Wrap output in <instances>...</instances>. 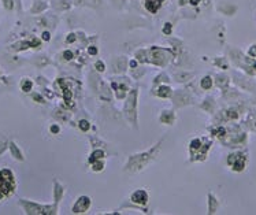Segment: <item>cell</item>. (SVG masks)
<instances>
[{"mask_svg": "<svg viewBox=\"0 0 256 215\" xmlns=\"http://www.w3.org/2000/svg\"><path fill=\"white\" fill-rule=\"evenodd\" d=\"M163 0H145V7L149 12H156L159 10V7L162 6Z\"/></svg>", "mask_w": 256, "mask_h": 215, "instance_id": "cell-8", "label": "cell"}, {"mask_svg": "<svg viewBox=\"0 0 256 215\" xmlns=\"http://www.w3.org/2000/svg\"><path fill=\"white\" fill-rule=\"evenodd\" d=\"M199 1H200V0H192V1H190V3H192L193 6H196V4L199 3Z\"/></svg>", "mask_w": 256, "mask_h": 215, "instance_id": "cell-33", "label": "cell"}, {"mask_svg": "<svg viewBox=\"0 0 256 215\" xmlns=\"http://www.w3.org/2000/svg\"><path fill=\"white\" fill-rule=\"evenodd\" d=\"M78 126H79V129H81L82 131H88V130H89V128H91V125H89V122H88L87 119H81V121H79Z\"/></svg>", "mask_w": 256, "mask_h": 215, "instance_id": "cell-20", "label": "cell"}, {"mask_svg": "<svg viewBox=\"0 0 256 215\" xmlns=\"http://www.w3.org/2000/svg\"><path fill=\"white\" fill-rule=\"evenodd\" d=\"M62 195H63V188L60 186L58 182H55V199H56V201H59Z\"/></svg>", "mask_w": 256, "mask_h": 215, "instance_id": "cell-17", "label": "cell"}, {"mask_svg": "<svg viewBox=\"0 0 256 215\" xmlns=\"http://www.w3.org/2000/svg\"><path fill=\"white\" fill-rule=\"evenodd\" d=\"M240 154H234V155L229 156V164H232V167L234 171H241L244 169L245 164V158H240Z\"/></svg>", "mask_w": 256, "mask_h": 215, "instance_id": "cell-6", "label": "cell"}, {"mask_svg": "<svg viewBox=\"0 0 256 215\" xmlns=\"http://www.w3.org/2000/svg\"><path fill=\"white\" fill-rule=\"evenodd\" d=\"M14 191V178L10 170L0 171V199L3 196H10Z\"/></svg>", "mask_w": 256, "mask_h": 215, "instance_id": "cell-2", "label": "cell"}, {"mask_svg": "<svg viewBox=\"0 0 256 215\" xmlns=\"http://www.w3.org/2000/svg\"><path fill=\"white\" fill-rule=\"evenodd\" d=\"M95 69L96 70H97V71H104V69H106V66H104V63H103L102 60H97V62H96L95 63Z\"/></svg>", "mask_w": 256, "mask_h": 215, "instance_id": "cell-23", "label": "cell"}, {"mask_svg": "<svg viewBox=\"0 0 256 215\" xmlns=\"http://www.w3.org/2000/svg\"><path fill=\"white\" fill-rule=\"evenodd\" d=\"M41 36H43V40H45V41H48L49 39H51V36H49V33H48V32H44Z\"/></svg>", "mask_w": 256, "mask_h": 215, "instance_id": "cell-30", "label": "cell"}, {"mask_svg": "<svg viewBox=\"0 0 256 215\" xmlns=\"http://www.w3.org/2000/svg\"><path fill=\"white\" fill-rule=\"evenodd\" d=\"M156 95H158L159 97H170V96L173 95V91H171V88L167 86V85H160V86L158 88V91H156Z\"/></svg>", "mask_w": 256, "mask_h": 215, "instance_id": "cell-10", "label": "cell"}, {"mask_svg": "<svg viewBox=\"0 0 256 215\" xmlns=\"http://www.w3.org/2000/svg\"><path fill=\"white\" fill-rule=\"evenodd\" d=\"M159 148H160V143L156 144L155 148H152L151 151L145 152V154H140V155H134L129 159V163L126 164V170H140L144 167L147 163H149L151 160L155 158V155L158 154Z\"/></svg>", "mask_w": 256, "mask_h": 215, "instance_id": "cell-1", "label": "cell"}, {"mask_svg": "<svg viewBox=\"0 0 256 215\" xmlns=\"http://www.w3.org/2000/svg\"><path fill=\"white\" fill-rule=\"evenodd\" d=\"M174 119H175V116H174V114L171 111H163L160 115V121L162 122H164V124L167 125H173Z\"/></svg>", "mask_w": 256, "mask_h": 215, "instance_id": "cell-11", "label": "cell"}, {"mask_svg": "<svg viewBox=\"0 0 256 215\" xmlns=\"http://www.w3.org/2000/svg\"><path fill=\"white\" fill-rule=\"evenodd\" d=\"M112 88H114L115 91H117V97H118V99H123V97H125V95H126V91H127V88L125 86V85H121V86H119L118 84H112Z\"/></svg>", "mask_w": 256, "mask_h": 215, "instance_id": "cell-13", "label": "cell"}, {"mask_svg": "<svg viewBox=\"0 0 256 215\" xmlns=\"http://www.w3.org/2000/svg\"><path fill=\"white\" fill-rule=\"evenodd\" d=\"M89 207H91V197L89 196H79L75 204L73 206L71 211L74 214H84L89 210Z\"/></svg>", "mask_w": 256, "mask_h": 215, "instance_id": "cell-4", "label": "cell"}, {"mask_svg": "<svg viewBox=\"0 0 256 215\" xmlns=\"http://www.w3.org/2000/svg\"><path fill=\"white\" fill-rule=\"evenodd\" d=\"M199 151V149H201V140H199V139H195V140H192L190 141V152H195V151Z\"/></svg>", "mask_w": 256, "mask_h": 215, "instance_id": "cell-16", "label": "cell"}, {"mask_svg": "<svg viewBox=\"0 0 256 215\" xmlns=\"http://www.w3.org/2000/svg\"><path fill=\"white\" fill-rule=\"evenodd\" d=\"M136 106H137V91L133 89V91L129 93V97H127L126 106H125V112H126V116L130 122H133L136 125V118H137V111H136Z\"/></svg>", "mask_w": 256, "mask_h": 215, "instance_id": "cell-3", "label": "cell"}, {"mask_svg": "<svg viewBox=\"0 0 256 215\" xmlns=\"http://www.w3.org/2000/svg\"><path fill=\"white\" fill-rule=\"evenodd\" d=\"M163 33L164 34H170L171 33V24H166V28H163Z\"/></svg>", "mask_w": 256, "mask_h": 215, "instance_id": "cell-25", "label": "cell"}, {"mask_svg": "<svg viewBox=\"0 0 256 215\" xmlns=\"http://www.w3.org/2000/svg\"><path fill=\"white\" fill-rule=\"evenodd\" d=\"M49 130H51V133H54V134H55V133H59V126H58V125H52L51 128H49Z\"/></svg>", "mask_w": 256, "mask_h": 215, "instance_id": "cell-26", "label": "cell"}, {"mask_svg": "<svg viewBox=\"0 0 256 215\" xmlns=\"http://www.w3.org/2000/svg\"><path fill=\"white\" fill-rule=\"evenodd\" d=\"M132 201L136 204H140V206H145L148 203V193H147L144 189H137L132 193Z\"/></svg>", "mask_w": 256, "mask_h": 215, "instance_id": "cell-7", "label": "cell"}, {"mask_svg": "<svg viewBox=\"0 0 256 215\" xmlns=\"http://www.w3.org/2000/svg\"><path fill=\"white\" fill-rule=\"evenodd\" d=\"M249 55H252V56H256V45H253L251 49H249Z\"/></svg>", "mask_w": 256, "mask_h": 215, "instance_id": "cell-31", "label": "cell"}, {"mask_svg": "<svg viewBox=\"0 0 256 215\" xmlns=\"http://www.w3.org/2000/svg\"><path fill=\"white\" fill-rule=\"evenodd\" d=\"M189 77H192L190 73H182V74H177L175 78H177L178 81H186V78H189Z\"/></svg>", "mask_w": 256, "mask_h": 215, "instance_id": "cell-22", "label": "cell"}, {"mask_svg": "<svg viewBox=\"0 0 256 215\" xmlns=\"http://www.w3.org/2000/svg\"><path fill=\"white\" fill-rule=\"evenodd\" d=\"M129 64H130V67H132V69H136V67H137V60H132Z\"/></svg>", "mask_w": 256, "mask_h": 215, "instance_id": "cell-32", "label": "cell"}, {"mask_svg": "<svg viewBox=\"0 0 256 215\" xmlns=\"http://www.w3.org/2000/svg\"><path fill=\"white\" fill-rule=\"evenodd\" d=\"M33 97H34V99L37 100L39 103H44V99H43V97H41L40 95H37V93H34V95H33Z\"/></svg>", "mask_w": 256, "mask_h": 215, "instance_id": "cell-29", "label": "cell"}, {"mask_svg": "<svg viewBox=\"0 0 256 215\" xmlns=\"http://www.w3.org/2000/svg\"><path fill=\"white\" fill-rule=\"evenodd\" d=\"M73 41H75V34L74 33L69 34V37H67V43H73Z\"/></svg>", "mask_w": 256, "mask_h": 215, "instance_id": "cell-28", "label": "cell"}, {"mask_svg": "<svg viewBox=\"0 0 256 215\" xmlns=\"http://www.w3.org/2000/svg\"><path fill=\"white\" fill-rule=\"evenodd\" d=\"M88 52H89L91 55H96V54H97V48L96 47H89L88 48Z\"/></svg>", "mask_w": 256, "mask_h": 215, "instance_id": "cell-27", "label": "cell"}, {"mask_svg": "<svg viewBox=\"0 0 256 215\" xmlns=\"http://www.w3.org/2000/svg\"><path fill=\"white\" fill-rule=\"evenodd\" d=\"M103 167H104V162H103L102 159L96 160L95 163H92V170H93V171H102Z\"/></svg>", "mask_w": 256, "mask_h": 215, "instance_id": "cell-18", "label": "cell"}, {"mask_svg": "<svg viewBox=\"0 0 256 215\" xmlns=\"http://www.w3.org/2000/svg\"><path fill=\"white\" fill-rule=\"evenodd\" d=\"M32 86H33V82L30 80H25L22 84H21V88H22V91L24 92H29L30 89H32Z\"/></svg>", "mask_w": 256, "mask_h": 215, "instance_id": "cell-19", "label": "cell"}, {"mask_svg": "<svg viewBox=\"0 0 256 215\" xmlns=\"http://www.w3.org/2000/svg\"><path fill=\"white\" fill-rule=\"evenodd\" d=\"M10 151L12 152V155L15 156V158H16V159H18V160H22V159H24V156H22V154H21V152H19V149L16 148V145H15V144H14V143H11V144H10Z\"/></svg>", "mask_w": 256, "mask_h": 215, "instance_id": "cell-15", "label": "cell"}, {"mask_svg": "<svg viewBox=\"0 0 256 215\" xmlns=\"http://www.w3.org/2000/svg\"><path fill=\"white\" fill-rule=\"evenodd\" d=\"M104 158V151H102V149H96V151L92 152V155L91 158L88 159V163L92 164V163H95L96 160H100Z\"/></svg>", "mask_w": 256, "mask_h": 215, "instance_id": "cell-12", "label": "cell"}, {"mask_svg": "<svg viewBox=\"0 0 256 215\" xmlns=\"http://www.w3.org/2000/svg\"><path fill=\"white\" fill-rule=\"evenodd\" d=\"M189 103V97L186 95L185 92H179V93H175L174 96V104L177 106H184V104Z\"/></svg>", "mask_w": 256, "mask_h": 215, "instance_id": "cell-9", "label": "cell"}, {"mask_svg": "<svg viewBox=\"0 0 256 215\" xmlns=\"http://www.w3.org/2000/svg\"><path fill=\"white\" fill-rule=\"evenodd\" d=\"M200 86L204 89V91H208L210 88L212 86V80H211V77L210 76H205L203 80L200 81Z\"/></svg>", "mask_w": 256, "mask_h": 215, "instance_id": "cell-14", "label": "cell"}, {"mask_svg": "<svg viewBox=\"0 0 256 215\" xmlns=\"http://www.w3.org/2000/svg\"><path fill=\"white\" fill-rule=\"evenodd\" d=\"M63 58L66 60H71V59H73V52H71V51H64L63 52Z\"/></svg>", "mask_w": 256, "mask_h": 215, "instance_id": "cell-24", "label": "cell"}, {"mask_svg": "<svg viewBox=\"0 0 256 215\" xmlns=\"http://www.w3.org/2000/svg\"><path fill=\"white\" fill-rule=\"evenodd\" d=\"M210 203H211L210 212H215V210H217V201H215V197L212 195H210Z\"/></svg>", "mask_w": 256, "mask_h": 215, "instance_id": "cell-21", "label": "cell"}, {"mask_svg": "<svg viewBox=\"0 0 256 215\" xmlns=\"http://www.w3.org/2000/svg\"><path fill=\"white\" fill-rule=\"evenodd\" d=\"M24 206L29 214H56V206L55 207H41V206L32 203H24Z\"/></svg>", "mask_w": 256, "mask_h": 215, "instance_id": "cell-5", "label": "cell"}]
</instances>
